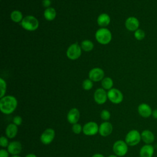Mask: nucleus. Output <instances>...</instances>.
Here are the masks:
<instances>
[{
    "instance_id": "obj_1",
    "label": "nucleus",
    "mask_w": 157,
    "mask_h": 157,
    "mask_svg": "<svg viewBox=\"0 0 157 157\" xmlns=\"http://www.w3.org/2000/svg\"><path fill=\"white\" fill-rule=\"evenodd\" d=\"M18 102L13 96H4L0 100V110L4 114L13 113L17 107Z\"/></svg>"
},
{
    "instance_id": "obj_2",
    "label": "nucleus",
    "mask_w": 157,
    "mask_h": 157,
    "mask_svg": "<svg viewBox=\"0 0 157 157\" xmlns=\"http://www.w3.org/2000/svg\"><path fill=\"white\" fill-rule=\"evenodd\" d=\"M21 25L25 29L33 31L37 29L39 27V21L34 16L28 15L23 18Z\"/></svg>"
},
{
    "instance_id": "obj_3",
    "label": "nucleus",
    "mask_w": 157,
    "mask_h": 157,
    "mask_svg": "<svg viewBox=\"0 0 157 157\" xmlns=\"http://www.w3.org/2000/svg\"><path fill=\"white\" fill-rule=\"evenodd\" d=\"M95 37L96 40L101 44H107L112 39V34L110 31L107 28H100L99 29L96 34Z\"/></svg>"
},
{
    "instance_id": "obj_4",
    "label": "nucleus",
    "mask_w": 157,
    "mask_h": 157,
    "mask_svg": "<svg viewBox=\"0 0 157 157\" xmlns=\"http://www.w3.org/2000/svg\"><path fill=\"white\" fill-rule=\"evenodd\" d=\"M141 134L136 129L129 131L125 136V142L128 146H135L139 144L141 140Z\"/></svg>"
},
{
    "instance_id": "obj_5",
    "label": "nucleus",
    "mask_w": 157,
    "mask_h": 157,
    "mask_svg": "<svg viewBox=\"0 0 157 157\" xmlns=\"http://www.w3.org/2000/svg\"><path fill=\"white\" fill-rule=\"evenodd\" d=\"M128 144L125 141L118 140H117L113 145V151L115 155L118 156H123L126 155L128 151Z\"/></svg>"
},
{
    "instance_id": "obj_6",
    "label": "nucleus",
    "mask_w": 157,
    "mask_h": 157,
    "mask_svg": "<svg viewBox=\"0 0 157 157\" xmlns=\"http://www.w3.org/2000/svg\"><path fill=\"white\" fill-rule=\"evenodd\" d=\"M108 99L113 104H117L121 103L123 100L122 93L118 89L112 88L107 92Z\"/></svg>"
},
{
    "instance_id": "obj_7",
    "label": "nucleus",
    "mask_w": 157,
    "mask_h": 157,
    "mask_svg": "<svg viewBox=\"0 0 157 157\" xmlns=\"http://www.w3.org/2000/svg\"><path fill=\"white\" fill-rule=\"evenodd\" d=\"M98 124L94 121H89L83 126V132L85 135L91 136H94L99 132Z\"/></svg>"
},
{
    "instance_id": "obj_8",
    "label": "nucleus",
    "mask_w": 157,
    "mask_h": 157,
    "mask_svg": "<svg viewBox=\"0 0 157 157\" xmlns=\"http://www.w3.org/2000/svg\"><path fill=\"white\" fill-rule=\"evenodd\" d=\"M55 132L52 128L46 129L40 135V140L44 145H48L51 144L55 139Z\"/></svg>"
},
{
    "instance_id": "obj_9",
    "label": "nucleus",
    "mask_w": 157,
    "mask_h": 157,
    "mask_svg": "<svg viewBox=\"0 0 157 157\" xmlns=\"http://www.w3.org/2000/svg\"><path fill=\"white\" fill-rule=\"evenodd\" d=\"M82 53V50L80 47L77 44V43L73 44L67 50L66 55L67 56L72 60L78 58Z\"/></svg>"
},
{
    "instance_id": "obj_10",
    "label": "nucleus",
    "mask_w": 157,
    "mask_h": 157,
    "mask_svg": "<svg viewBox=\"0 0 157 157\" xmlns=\"http://www.w3.org/2000/svg\"><path fill=\"white\" fill-rule=\"evenodd\" d=\"M107 93L103 88L97 89L94 94V99L95 102L98 104H104L107 99Z\"/></svg>"
},
{
    "instance_id": "obj_11",
    "label": "nucleus",
    "mask_w": 157,
    "mask_h": 157,
    "mask_svg": "<svg viewBox=\"0 0 157 157\" xmlns=\"http://www.w3.org/2000/svg\"><path fill=\"white\" fill-rule=\"evenodd\" d=\"M152 111L151 107L146 103H141L137 107V112L139 114L145 118H149L151 116Z\"/></svg>"
},
{
    "instance_id": "obj_12",
    "label": "nucleus",
    "mask_w": 157,
    "mask_h": 157,
    "mask_svg": "<svg viewBox=\"0 0 157 157\" xmlns=\"http://www.w3.org/2000/svg\"><path fill=\"white\" fill-rule=\"evenodd\" d=\"M104 76V72L101 68H93L89 72V78L93 82H98L102 80Z\"/></svg>"
},
{
    "instance_id": "obj_13",
    "label": "nucleus",
    "mask_w": 157,
    "mask_h": 157,
    "mask_svg": "<svg viewBox=\"0 0 157 157\" xmlns=\"http://www.w3.org/2000/svg\"><path fill=\"white\" fill-rule=\"evenodd\" d=\"M113 131L112 124L108 121L102 123L99 127V133L102 137L109 136Z\"/></svg>"
},
{
    "instance_id": "obj_14",
    "label": "nucleus",
    "mask_w": 157,
    "mask_h": 157,
    "mask_svg": "<svg viewBox=\"0 0 157 157\" xmlns=\"http://www.w3.org/2000/svg\"><path fill=\"white\" fill-rule=\"evenodd\" d=\"M125 26L130 31H135L139 29V21L134 17H128L125 21Z\"/></svg>"
},
{
    "instance_id": "obj_15",
    "label": "nucleus",
    "mask_w": 157,
    "mask_h": 157,
    "mask_svg": "<svg viewBox=\"0 0 157 157\" xmlns=\"http://www.w3.org/2000/svg\"><path fill=\"white\" fill-rule=\"evenodd\" d=\"M22 150L21 144L18 141H12L7 147V151L12 155H18Z\"/></svg>"
},
{
    "instance_id": "obj_16",
    "label": "nucleus",
    "mask_w": 157,
    "mask_h": 157,
    "mask_svg": "<svg viewBox=\"0 0 157 157\" xmlns=\"http://www.w3.org/2000/svg\"><path fill=\"white\" fill-rule=\"evenodd\" d=\"M80 118V112L77 108L71 109L67 114V120L72 124L77 123Z\"/></svg>"
},
{
    "instance_id": "obj_17",
    "label": "nucleus",
    "mask_w": 157,
    "mask_h": 157,
    "mask_svg": "<svg viewBox=\"0 0 157 157\" xmlns=\"http://www.w3.org/2000/svg\"><path fill=\"white\" fill-rule=\"evenodd\" d=\"M155 148L151 144H145L139 151L140 157H153Z\"/></svg>"
},
{
    "instance_id": "obj_18",
    "label": "nucleus",
    "mask_w": 157,
    "mask_h": 157,
    "mask_svg": "<svg viewBox=\"0 0 157 157\" xmlns=\"http://www.w3.org/2000/svg\"><path fill=\"white\" fill-rule=\"evenodd\" d=\"M141 139L145 144H151L155 139V134L148 129H145L140 133Z\"/></svg>"
},
{
    "instance_id": "obj_19",
    "label": "nucleus",
    "mask_w": 157,
    "mask_h": 157,
    "mask_svg": "<svg viewBox=\"0 0 157 157\" xmlns=\"http://www.w3.org/2000/svg\"><path fill=\"white\" fill-rule=\"evenodd\" d=\"M18 126L14 123H10L6 128V135L9 139L14 138L18 133Z\"/></svg>"
},
{
    "instance_id": "obj_20",
    "label": "nucleus",
    "mask_w": 157,
    "mask_h": 157,
    "mask_svg": "<svg viewBox=\"0 0 157 157\" xmlns=\"http://www.w3.org/2000/svg\"><path fill=\"white\" fill-rule=\"evenodd\" d=\"M110 21V17L107 13H101L98 18V24L102 27L107 26Z\"/></svg>"
},
{
    "instance_id": "obj_21",
    "label": "nucleus",
    "mask_w": 157,
    "mask_h": 157,
    "mask_svg": "<svg viewBox=\"0 0 157 157\" xmlns=\"http://www.w3.org/2000/svg\"><path fill=\"white\" fill-rule=\"evenodd\" d=\"M44 15L47 20L52 21L54 20L56 17V10L53 7H48L45 10Z\"/></svg>"
},
{
    "instance_id": "obj_22",
    "label": "nucleus",
    "mask_w": 157,
    "mask_h": 157,
    "mask_svg": "<svg viewBox=\"0 0 157 157\" xmlns=\"http://www.w3.org/2000/svg\"><path fill=\"white\" fill-rule=\"evenodd\" d=\"M12 20L15 23H18L23 20V15L19 10H13L10 14Z\"/></svg>"
},
{
    "instance_id": "obj_23",
    "label": "nucleus",
    "mask_w": 157,
    "mask_h": 157,
    "mask_svg": "<svg viewBox=\"0 0 157 157\" xmlns=\"http://www.w3.org/2000/svg\"><path fill=\"white\" fill-rule=\"evenodd\" d=\"M113 80L110 77H105L102 80L101 85L104 89L105 90H110L113 86Z\"/></svg>"
},
{
    "instance_id": "obj_24",
    "label": "nucleus",
    "mask_w": 157,
    "mask_h": 157,
    "mask_svg": "<svg viewBox=\"0 0 157 157\" xmlns=\"http://www.w3.org/2000/svg\"><path fill=\"white\" fill-rule=\"evenodd\" d=\"M82 48L85 52H90L92 50L94 47V45L91 40H85L82 42L81 44Z\"/></svg>"
},
{
    "instance_id": "obj_25",
    "label": "nucleus",
    "mask_w": 157,
    "mask_h": 157,
    "mask_svg": "<svg viewBox=\"0 0 157 157\" xmlns=\"http://www.w3.org/2000/svg\"><path fill=\"white\" fill-rule=\"evenodd\" d=\"M134 37L138 40H143L145 37V31L141 29H138L134 31Z\"/></svg>"
},
{
    "instance_id": "obj_26",
    "label": "nucleus",
    "mask_w": 157,
    "mask_h": 157,
    "mask_svg": "<svg viewBox=\"0 0 157 157\" xmlns=\"http://www.w3.org/2000/svg\"><path fill=\"white\" fill-rule=\"evenodd\" d=\"M0 89H1L0 98H2V97L4 96L6 91V83L2 78H0Z\"/></svg>"
},
{
    "instance_id": "obj_27",
    "label": "nucleus",
    "mask_w": 157,
    "mask_h": 157,
    "mask_svg": "<svg viewBox=\"0 0 157 157\" xmlns=\"http://www.w3.org/2000/svg\"><path fill=\"white\" fill-rule=\"evenodd\" d=\"M93 86V83L92 80H91L90 79H86L83 81V84H82V86L83 88L85 90H90L92 88Z\"/></svg>"
},
{
    "instance_id": "obj_28",
    "label": "nucleus",
    "mask_w": 157,
    "mask_h": 157,
    "mask_svg": "<svg viewBox=\"0 0 157 157\" xmlns=\"http://www.w3.org/2000/svg\"><path fill=\"white\" fill-rule=\"evenodd\" d=\"M72 132L76 134H79L83 131V127L78 123L74 124L72 126Z\"/></svg>"
},
{
    "instance_id": "obj_29",
    "label": "nucleus",
    "mask_w": 157,
    "mask_h": 157,
    "mask_svg": "<svg viewBox=\"0 0 157 157\" xmlns=\"http://www.w3.org/2000/svg\"><path fill=\"white\" fill-rule=\"evenodd\" d=\"M100 117L102 120L104 121H107L110 118V113L107 110H102L101 112Z\"/></svg>"
},
{
    "instance_id": "obj_30",
    "label": "nucleus",
    "mask_w": 157,
    "mask_h": 157,
    "mask_svg": "<svg viewBox=\"0 0 157 157\" xmlns=\"http://www.w3.org/2000/svg\"><path fill=\"white\" fill-rule=\"evenodd\" d=\"M9 144V142L7 138L5 136H2L0 138V145L2 147L4 148V147H7Z\"/></svg>"
},
{
    "instance_id": "obj_31",
    "label": "nucleus",
    "mask_w": 157,
    "mask_h": 157,
    "mask_svg": "<svg viewBox=\"0 0 157 157\" xmlns=\"http://www.w3.org/2000/svg\"><path fill=\"white\" fill-rule=\"evenodd\" d=\"M22 121H23V120L20 116L17 115L13 118V123H14L17 126L21 125L22 123Z\"/></svg>"
},
{
    "instance_id": "obj_32",
    "label": "nucleus",
    "mask_w": 157,
    "mask_h": 157,
    "mask_svg": "<svg viewBox=\"0 0 157 157\" xmlns=\"http://www.w3.org/2000/svg\"><path fill=\"white\" fill-rule=\"evenodd\" d=\"M9 153L7 150L1 149L0 150V157H9Z\"/></svg>"
},
{
    "instance_id": "obj_33",
    "label": "nucleus",
    "mask_w": 157,
    "mask_h": 157,
    "mask_svg": "<svg viewBox=\"0 0 157 157\" xmlns=\"http://www.w3.org/2000/svg\"><path fill=\"white\" fill-rule=\"evenodd\" d=\"M51 4V2L50 0H44L43 1V6L44 7H48Z\"/></svg>"
},
{
    "instance_id": "obj_34",
    "label": "nucleus",
    "mask_w": 157,
    "mask_h": 157,
    "mask_svg": "<svg viewBox=\"0 0 157 157\" xmlns=\"http://www.w3.org/2000/svg\"><path fill=\"white\" fill-rule=\"evenodd\" d=\"M151 116L153 118L155 119H156L157 120V109H155L152 111V114H151Z\"/></svg>"
},
{
    "instance_id": "obj_35",
    "label": "nucleus",
    "mask_w": 157,
    "mask_h": 157,
    "mask_svg": "<svg viewBox=\"0 0 157 157\" xmlns=\"http://www.w3.org/2000/svg\"><path fill=\"white\" fill-rule=\"evenodd\" d=\"M91 157H105L104 155H102V154H100V153H96V154H94Z\"/></svg>"
},
{
    "instance_id": "obj_36",
    "label": "nucleus",
    "mask_w": 157,
    "mask_h": 157,
    "mask_svg": "<svg viewBox=\"0 0 157 157\" xmlns=\"http://www.w3.org/2000/svg\"><path fill=\"white\" fill-rule=\"evenodd\" d=\"M25 157H37V156L33 153H29Z\"/></svg>"
},
{
    "instance_id": "obj_37",
    "label": "nucleus",
    "mask_w": 157,
    "mask_h": 157,
    "mask_svg": "<svg viewBox=\"0 0 157 157\" xmlns=\"http://www.w3.org/2000/svg\"><path fill=\"white\" fill-rule=\"evenodd\" d=\"M108 157H118V156H117V155H111L109 156Z\"/></svg>"
},
{
    "instance_id": "obj_38",
    "label": "nucleus",
    "mask_w": 157,
    "mask_h": 157,
    "mask_svg": "<svg viewBox=\"0 0 157 157\" xmlns=\"http://www.w3.org/2000/svg\"><path fill=\"white\" fill-rule=\"evenodd\" d=\"M10 157H21V156H19V155H12V156H10Z\"/></svg>"
}]
</instances>
